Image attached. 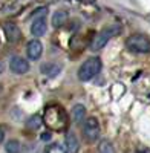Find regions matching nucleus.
<instances>
[{"label":"nucleus","instance_id":"423d86ee","mask_svg":"<svg viewBox=\"0 0 150 153\" xmlns=\"http://www.w3.org/2000/svg\"><path fill=\"white\" fill-rule=\"evenodd\" d=\"M9 68L14 74L23 75V74H26L29 71V63L22 57H12L11 61H9Z\"/></svg>","mask_w":150,"mask_h":153},{"label":"nucleus","instance_id":"aec40b11","mask_svg":"<svg viewBox=\"0 0 150 153\" xmlns=\"http://www.w3.org/2000/svg\"><path fill=\"white\" fill-rule=\"evenodd\" d=\"M2 72H3V63L0 61V74H2Z\"/></svg>","mask_w":150,"mask_h":153},{"label":"nucleus","instance_id":"ddd939ff","mask_svg":"<svg viewBox=\"0 0 150 153\" xmlns=\"http://www.w3.org/2000/svg\"><path fill=\"white\" fill-rule=\"evenodd\" d=\"M72 117H74V120L77 123L84 121V118H86V107L83 104H75L72 107Z\"/></svg>","mask_w":150,"mask_h":153},{"label":"nucleus","instance_id":"1a4fd4ad","mask_svg":"<svg viewBox=\"0 0 150 153\" xmlns=\"http://www.w3.org/2000/svg\"><path fill=\"white\" fill-rule=\"evenodd\" d=\"M46 31H48V22H46L45 16L37 17V19L32 22V25H31V32H32V35H34V37H42V35L46 34Z\"/></svg>","mask_w":150,"mask_h":153},{"label":"nucleus","instance_id":"4468645a","mask_svg":"<svg viewBox=\"0 0 150 153\" xmlns=\"http://www.w3.org/2000/svg\"><path fill=\"white\" fill-rule=\"evenodd\" d=\"M42 124H43V118L39 117V115H32V117H29V120L26 121V129L37 130L42 127Z\"/></svg>","mask_w":150,"mask_h":153},{"label":"nucleus","instance_id":"20e7f679","mask_svg":"<svg viewBox=\"0 0 150 153\" xmlns=\"http://www.w3.org/2000/svg\"><path fill=\"white\" fill-rule=\"evenodd\" d=\"M101 60L98 57H92V58H87L83 65L78 69V78L81 81H91L97 74H100L101 71Z\"/></svg>","mask_w":150,"mask_h":153},{"label":"nucleus","instance_id":"f03ea898","mask_svg":"<svg viewBox=\"0 0 150 153\" xmlns=\"http://www.w3.org/2000/svg\"><path fill=\"white\" fill-rule=\"evenodd\" d=\"M120 31H121V28L118 26V25H112V26L104 28L101 32L97 34V35L92 38V42H91V45H89V49L94 51V52H97V51H100V49H103V48L109 43L110 38H114L115 35L120 34Z\"/></svg>","mask_w":150,"mask_h":153},{"label":"nucleus","instance_id":"0eeeda50","mask_svg":"<svg viewBox=\"0 0 150 153\" xmlns=\"http://www.w3.org/2000/svg\"><path fill=\"white\" fill-rule=\"evenodd\" d=\"M3 31H5V35H6V38H8V42H11V43L19 42L20 37H22L20 28L17 26L16 23H11V22L5 23V25H3Z\"/></svg>","mask_w":150,"mask_h":153},{"label":"nucleus","instance_id":"f8f14e48","mask_svg":"<svg viewBox=\"0 0 150 153\" xmlns=\"http://www.w3.org/2000/svg\"><path fill=\"white\" fill-rule=\"evenodd\" d=\"M68 20V11H55L54 12V16H52V26L54 28H60V26H63V25L66 23Z\"/></svg>","mask_w":150,"mask_h":153},{"label":"nucleus","instance_id":"dca6fc26","mask_svg":"<svg viewBox=\"0 0 150 153\" xmlns=\"http://www.w3.org/2000/svg\"><path fill=\"white\" fill-rule=\"evenodd\" d=\"M98 153H117V152H115L114 144H112L109 139H103L98 146Z\"/></svg>","mask_w":150,"mask_h":153},{"label":"nucleus","instance_id":"f3484780","mask_svg":"<svg viewBox=\"0 0 150 153\" xmlns=\"http://www.w3.org/2000/svg\"><path fill=\"white\" fill-rule=\"evenodd\" d=\"M45 153H68L66 147H63L58 143H54V144H49L45 150Z\"/></svg>","mask_w":150,"mask_h":153},{"label":"nucleus","instance_id":"6ab92c4d","mask_svg":"<svg viewBox=\"0 0 150 153\" xmlns=\"http://www.w3.org/2000/svg\"><path fill=\"white\" fill-rule=\"evenodd\" d=\"M42 139H49V133H43V136H42Z\"/></svg>","mask_w":150,"mask_h":153},{"label":"nucleus","instance_id":"39448f33","mask_svg":"<svg viewBox=\"0 0 150 153\" xmlns=\"http://www.w3.org/2000/svg\"><path fill=\"white\" fill-rule=\"evenodd\" d=\"M83 138L86 139V143H95L100 138V132H101V127H100V121L95 117H89L87 120H84L83 127Z\"/></svg>","mask_w":150,"mask_h":153},{"label":"nucleus","instance_id":"f257e3e1","mask_svg":"<svg viewBox=\"0 0 150 153\" xmlns=\"http://www.w3.org/2000/svg\"><path fill=\"white\" fill-rule=\"evenodd\" d=\"M42 118H43V123L54 132H63L68 127V123H69L66 110L58 104L48 106L45 109V113H43Z\"/></svg>","mask_w":150,"mask_h":153},{"label":"nucleus","instance_id":"6e6552de","mask_svg":"<svg viewBox=\"0 0 150 153\" xmlns=\"http://www.w3.org/2000/svg\"><path fill=\"white\" fill-rule=\"evenodd\" d=\"M26 54L29 60H39L43 54V45L40 40H31L26 46Z\"/></svg>","mask_w":150,"mask_h":153},{"label":"nucleus","instance_id":"412c9836","mask_svg":"<svg viewBox=\"0 0 150 153\" xmlns=\"http://www.w3.org/2000/svg\"><path fill=\"white\" fill-rule=\"evenodd\" d=\"M141 153H150V150H143Z\"/></svg>","mask_w":150,"mask_h":153},{"label":"nucleus","instance_id":"9b49d317","mask_svg":"<svg viewBox=\"0 0 150 153\" xmlns=\"http://www.w3.org/2000/svg\"><path fill=\"white\" fill-rule=\"evenodd\" d=\"M65 147L68 150V153H78L80 152V143L78 138L74 133H68L65 138Z\"/></svg>","mask_w":150,"mask_h":153},{"label":"nucleus","instance_id":"9d476101","mask_svg":"<svg viewBox=\"0 0 150 153\" xmlns=\"http://www.w3.org/2000/svg\"><path fill=\"white\" fill-rule=\"evenodd\" d=\"M40 71H42V74H43L45 76H49V78H55V76L61 72V65H58V63H54V61L45 63V65H42Z\"/></svg>","mask_w":150,"mask_h":153},{"label":"nucleus","instance_id":"a211bd4d","mask_svg":"<svg viewBox=\"0 0 150 153\" xmlns=\"http://www.w3.org/2000/svg\"><path fill=\"white\" fill-rule=\"evenodd\" d=\"M3 139H5V133H3L2 130H0V144L3 143Z\"/></svg>","mask_w":150,"mask_h":153},{"label":"nucleus","instance_id":"2eb2a0df","mask_svg":"<svg viewBox=\"0 0 150 153\" xmlns=\"http://www.w3.org/2000/svg\"><path fill=\"white\" fill-rule=\"evenodd\" d=\"M5 150L6 153H20L22 152V144L19 139H9L5 144Z\"/></svg>","mask_w":150,"mask_h":153},{"label":"nucleus","instance_id":"7ed1b4c3","mask_svg":"<svg viewBox=\"0 0 150 153\" xmlns=\"http://www.w3.org/2000/svg\"><path fill=\"white\" fill-rule=\"evenodd\" d=\"M126 48L135 54H149L150 52V38L144 34H132L126 40Z\"/></svg>","mask_w":150,"mask_h":153}]
</instances>
